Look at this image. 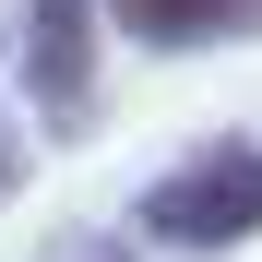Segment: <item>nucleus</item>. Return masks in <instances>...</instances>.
<instances>
[{"label": "nucleus", "mask_w": 262, "mask_h": 262, "mask_svg": "<svg viewBox=\"0 0 262 262\" xmlns=\"http://www.w3.org/2000/svg\"><path fill=\"white\" fill-rule=\"evenodd\" d=\"M155 227L167 238H250L262 227V155H214V167H191V179H167L155 191Z\"/></svg>", "instance_id": "obj_1"}, {"label": "nucleus", "mask_w": 262, "mask_h": 262, "mask_svg": "<svg viewBox=\"0 0 262 262\" xmlns=\"http://www.w3.org/2000/svg\"><path fill=\"white\" fill-rule=\"evenodd\" d=\"M107 12H119L131 36H155V48H191V36H227V24H250L262 0H107Z\"/></svg>", "instance_id": "obj_2"}, {"label": "nucleus", "mask_w": 262, "mask_h": 262, "mask_svg": "<svg viewBox=\"0 0 262 262\" xmlns=\"http://www.w3.org/2000/svg\"><path fill=\"white\" fill-rule=\"evenodd\" d=\"M36 96L83 107V0H36Z\"/></svg>", "instance_id": "obj_3"}, {"label": "nucleus", "mask_w": 262, "mask_h": 262, "mask_svg": "<svg viewBox=\"0 0 262 262\" xmlns=\"http://www.w3.org/2000/svg\"><path fill=\"white\" fill-rule=\"evenodd\" d=\"M0 179H12V143H0Z\"/></svg>", "instance_id": "obj_4"}]
</instances>
